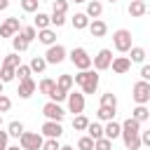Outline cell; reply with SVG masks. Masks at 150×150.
<instances>
[{
    "label": "cell",
    "instance_id": "1",
    "mask_svg": "<svg viewBox=\"0 0 150 150\" xmlns=\"http://www.w3.org/2000/svg\"><path fill=\"white\" fill-rule=\"evenodd\" d=\"M122 124V141H124V148L127 150H138L141 148V122H136L134 117H127Z\"/></svg>",
    "mask_w": 150,
    "mask_h": 150
},
{
    "label": "cell",
    "instance_id": "2",
    "mask_svg": "<svg viewBox=\"0 0 150 150\" xmlns=\"http://www.w3.org/2000/svg\"><path fill=\"white\" fill-rule=\"evenodd\" d=\"M73 82L82 89V94L87 96V94H96V89H98V82H101V75L96 73V70H77L75 75H73Z\"/></svg>",
    "mask_w": 150,
    "mask_h": 150
},
{
    "label": "cell",
    "instance_id": "3",
    "mask_svg": "<svg viewBox=\"0 0 150 150\" xmlns=\"http://www.w3.org/2000/svg\"><path fill=\"white\" fill-rule=\"evenodd\" d=\"M112 47H115L120 54H129V49L134 47L131 30H127V28H117V30L112 33Z\"/></svg>",
    "mask_w": 150,
    "mask_h": 150
},
{
    "label": "cell",
    "instance_id": "4",
    "mask_svg": "<svg viewBox=\"0 0 150 150\" xmlns=\"http://www.w3.org/2000/svg\"><path fill=\"white\" fill-rule=\"evenodd\" d=\"M68 59H70V63H73L77 70H89V68H91V56H89V52H87L84 47H73V49L68 52Z\"/></svg>",
    "mask_w": 150,
    "mask_h": 150
},
{
    "label": "cell",
    "instance_id": "5",
    "mask_svg": "<svg viewBox=\"0 0 150 150\" xmlns=\"http://www.w3.org/2000/svg\"><path fill=\"white\" fill-rule=\"evenodd\" d=\"M42 143H45V136L40 131H23L19 138L21 150H42Z\"/></svg>",
    "mask_w": 150,
    "mask_h": 150
},
{
    "label": "cell",
    "instance_id": "6",
    "mask_svg": "<svg viewBox=\"0 0 150 150\" xmlns=\"http://www.w3.org/2000/svg\"><path fill=\"white\" fill-rule=\"evenodd\" d=\"M131 98H134L136 105H148V103H150V82L138 80V82L131 87Z\"/></svg>",
    "mask_w": 150,
    "mask_h": 150
},
{
    "label": "cell",
    "instance_id": "7",
    "mask_svg": "<svg viewBox=\"0 0 150 150\" xmlns=\"http://www.w3.org/2000/svg\"><path fill=\"white\" fill-rule=\"evenodd\" d=\"M68 59V49L63 47V45H52V47H47V52H45V61H47V66H59V63H63Z\"/></svg>",
    "mask_w": 150,
    "mask_h": 150
},
{
    "label": "cell",
    "instance_id": "8",
    "mask_svg": "<svg viewBox=\"0 0 150 150\" xmlns=\"http://www.w3.org/2000/svg\"><path fill=\"white\" fill-rule=\"evenodd\" d=\"M110 63H112V49H108V47L98 49V54H96V56H91V68H94L96 73L108 70V68H110Z\"/></svg>",
    "mask_w": 150,
    "mask_h": 150
},
{
    "label": "cell",
    "instance_id": "9",
    "mask_svg": "<svg viewBox=\"0 0 150 150\" xmlns=\"http://www.w3.org/2000/svg\"><path fill=\"white\" fill-rule=\"evenodd\" d=\"M66 103H68V112L82 115V112H84V105H87V98H84L82 91H70L68 98H66Z\"/></svg>",
    "mask_w": 150,
    "mask_h": 150
},
{
    "label": "cell",
    "instance_id": "10",
    "mask_svg": "<svg viewBox=\"0 0 150 150\" xmlns=\"http://www.w3.org/2000/svg\"><path fill=\"white\" fill-rule=\"evenodd\" d=\"M21 30V19L19 16H7L2 23H0V38H14L16 33Z\"/></svg>",
    "mask_w": 150,
    "mask_h": 150
},
{
    "label": "cell",
    "instance_id": "11",
    "mask_svg": "<svg viewBox=\"0 0 150 150\" xmlns=\"http://www.w3.org/2000/svg\"><path fill=\"white\" fill-rule=\"evenodd\" d=\"M42 115H45L47 120H52V122H63V117H66V110H63V105H61V103L47 101V103L42 105Z\"/></svg>",
    "mask_w": 150,
    "mask_h": 150
},
{
    "label": "cell",
    "instance_id": "12",
    "mask_svg": "<svg viewBox=\"0 0 150 150\" xmlns=\"http://www.w3.org/2000/svg\"><path fill=\"white\" fill-rule=\"evenodd\" d=\"M40 134H42L45 138H61V136H63V127H61V122L45 120L42 127H40Z\"/></svg>",
    "mask_w": 150,
    "mask_h": 150
},
{
    "label": "cell",
    "instance_id": "13",
    "mask_svg": "<svg viewBox=\"0 0 150 150\" xmlns=\"http://www.w3.org/2000/svg\"><path fill=\"white\" fill-rule=\"evenodd\" d=\"M38 91V82L33 80V77H26V80H19V89H16V94H19V98H30L33 94Z\"/></svg>",
    "mask_w": 150,
    "mask_h": 150
},
{
    "label": "cell",
    "instance_id": "14",
    "mask_svg": "<svg viewBox=\"0 0 150 150\" xmlns=\"http://www.w3.org/2000/svg\"><path fill=\"white\" fill-rule=\"evenodd\" d=\"M110 68H112V73L124 75V73H129V70H131V61H129V56H112Z\"/></svg>",
    "mask_w": 150,
    "mask_h": 150
},
{
    "label": "cell",
    "instance_id": "15",
    "mask_svg": "<svg viewBox=\"0 0 150 150\" xmlns=\"http://www.w3.org/2000/svg\"><path fill=\"white\" fill-rule=\"evenodd\" d=\"M103 136L110 138V141L120 138V136H122V124L115 122V120H112V122H105V124H103Z\"/></svg>",
    "mask_w": 150,
    "mask_h": 150
},
{
    "label": "cell",
    "instance_id": "16",
    "mask_svg": "<svg viewBox=\"0 0 150 150\" xmlns=\"http://www.w3.org/2000/svg\"><path fill=\"white\" fill-rule=\"evenodd\" d=\"M84 14H87L89 19H101V14H103V2H101V0H87Z\"/></svg>",
    "mask_w": 150,
    "mask_h": 150
},
{
    "label": "cell",
    "instance_id": "17",
    "mask_svg": "<svg viewBox=\"0 0 150 150\" xmlns=\"http://www.w3.org/2000/svg\"><path fill=\"white\" fill-rule=\"evenodd\" d=\"M70 23H73V28H75V30H84V28H89L91 19H89L84 12H75V14L70 16Z\"/></svg>",
    "mask_w": 150,
    "mask_h": 150
},
{
    "label": "cell",
    "instance_id": "18",
    "mask_svg": "<svg viewBox=\"0 0 150 150\" xmlns=\"http://www.w3.org/2000/svg\"><path fill=\"white\" fill-rule=\"evenodd\" d=\"M89 33H91V38H103V35L108 33V23H105L103 19H91Z\"/></svg>",
    "mask_w": 150,
    "mask_h": 150
},
{
    "label": "cell",
    "instance_id": "19",
    "mask_svg": "<svg viewBox=\"0 0 150 150\" xmlns=\"http://www.w3.org/2000/svg\"><path fill=\"white\" fill-rule=\"evenodd\" d=\"M38 42H40V45H45V47H52V45H56V30H54V28L38 30Z\"/></svg>",
    "mask_w": 150,
    "mask_h": 150
},
{
    "label": "cell",
    "instance_id": "20",
    "mask_svg": "<svg viewBox=\"0 0 150 150\" xmlns=\"http://www.w3.org/2000/svg\"><path fill=\"white\" fill-rule=\"evenodd\" d=\"M127 12H129V16L138 19V16H143V14L148 12V5H145L143 0H131V2H129V7H127Z\"/></svg>",
    "mask_w": 150,
    "mask_h": 150
},
{
    "label": "cell",
    "instance_id": "21",
    "mask_svg": "<svg viewBox=\"0 0 150 150\" xmlns=\"http://www.w3.org/2000/svg\"><path fill=\"white\" fill-rule=\"evenodd\" d=\"M115 112H117V108L98 105V110H96V120H98V122H112V120H115Z\"/></svg>",
    "mask_w": 150,
    "mask_h": 150
},
{
    "label": "cell",
    "instance_id": "22",
    "mask_svg": "<svg viewBox=\"0 0 150 150\" xmlns=\"http://www.w3.org/2000/svg\"><path fill=\"white\" fill-rule=\"evenodd\" d=\"M12 47H14V52H16V54H21V52H26V49L30 47V42H28V40L21 35V30H19V33L12 38Z\"/></svg>",
    "mask_w": 150,
    "mask_h": 150
},
{
    "label": "cell",
    "instance_id": "23",
    "mask_svg": "<svg viewBox=\"0 0 150 150\" xmlns=\"http://www.w3.org/2000/svg\"><path fill=\"white\" fill-rule=\"evenodd\" d=\"M145 56H148V54H145L143 47H136V45H134V47L129 49V61H131V63H145Z\"/></svg>",
    "mask_w": 150,
    "mask_h": 150
},
{
    "label": "cell",
    "instance_id": "24",
    "mask_svg": "<svg viewBox=\"0 0 150 150\" xmlns=\"http://www.w3.org/2000/svg\"><path fill=\"white\" fill-rule=\"evenodd\" d=\"M54 87H56V80H52V77H42V80L38 82V91L45 94V96H49V94L54 91Z\"/></svg>",
    "mask_w": 150,
    "mask_h": 150
},
{
    "label": "cell",
    "instance_id": "25",
    "mask_svg": "<svg viewBox=\"0 0 150 150\" xmlns=\"http://www.w3.org/2000/svg\"><path fill=\"white\" fill-rule=\"evenodd\" d=\"M23 131H26V127H23V122H19V120H14V122L7 124V134H9V138H21Z\"/></svg>",
    "mask_w": 150,
    "mask_h": 150
},
{
    "label": "cell",
    "instance_id": "26",
    "mask_svg": "<svg viewBox=\"0 0 150 150\" xmlns=\"http://www.w3.org/2000/svg\"><path fill=\"white\" fill-rule=\"evenodd\" d=\"M87 136L94 138V141L103 138V124H101L98 120H96V122H89V127H87Z\"/></svg>",
    "mask_w": 150,
    "mask_h": 150
},
{
    "label": "cell",
    "instance_id": "27",
    "mask_svg": "<svg viewBox=\"0 0 150 150\" xmlns=\"http://www.w3.org/2000/svg\"><path fill=\"white\" fill-rule=\"evenodd\" d=\"M33 26H35L38 30L52 28V23H49V14H45V12H38V14H35V19H33Z\"/></svg>",
    "mask_w": 150,
    "mask_h": 150
},
{
    "label": "cell",
    "instance_id": "28",
    "mask_svg": "<svg viewBox=\"0 0 150 150\" xmlns=\"http://www.w3.org/2000/svg\"><path fill=\"white\" fill-rule=\"evenodd\" d=\"M73 75H68V73H61L59 77H56V87H61L63 91H73Z\"/></svg>",
    "mask_w": 150,
    "mask_h": 150
},
{
    "label": "cell",
    "instance_id": "29",
    "mask_svg": "<svg viewBox=\"0 0 150 150\" xmlns=\"http://www.w3.org/2000/svg\"><path fill=\"white\" fill-rule=\"evenodd\" d=\"M131 117L136 120V122H145V120H150V110H148V105H136L134 110H131Z\"/></svg>",
    "mask_w": 150,
    "mask_h": 150
},
{
    "label": "cell",
    "instance_id": "30",
    "mask_svg": "<svg viewBox=\"0 0 150 150\" xmlns=\"http://www.w3.org/2000/svg\"><path fill=\"white\" fill-rule=\"evenodd\" d=\"M28 66H30V73H38V75H40V73H45L47 61H45V56H33Z\"/></svg>",
    "mask_w": 150,
    "mask_h": 150
},
{
    "label": "cell",
    "instance_id": "31",
    "mask_svg": "<svg viewBox=\"0 0 150 150\" xmlns=\"http://www.w3.org/2000/svg\"><path fill=\"white\" fill-rule=\"evenodd\" d=\"M89 122H91V120H89L84 112H82V115H75V117H73V129H75V131H87Z\"/></svg>",
    "mask_w": 150,
    "mask_h": 150
},
{
    "label": "cell",
    "instance_id": "32",
    "mask_svg": "<svg viewBox=\"0 0 150 150\" xmlns=\"http://www.w3.org/2000/svg\"><path fill=\"white\" fill-rule=\"evenodd\" d=\"M14 77H16V68H9V66H2V68H0V82H2V84L12 82Z\"/></svg>",
    "mask_w": 150,
    "mask_h": 150
},
{
    "label": "cell",
    "instance_id": "33",
    "mask_svg": "<svg viewBox=\"0 0 150 150\" xmlns=\"http://www.w3.org/2000/svg\"><path fill=\"white\" fill-rule=\"evenodd\" d=\"M68 94H70V91H63L61 87H54V91H52L47 98H49V101H54V103H63V101L68 98Z\"/></svg>",
    "mask_w": 150,
    "mask_h": 150
},
{
    "label": "cell",
    "instance_id": "34",
    "mask_svg": "<svg viewBox=\"0 0 150 150\" xmlns=\"http://www.w3.org/2000/svg\"><path fill=\"white\" fill-rule=\"evenodd\" d=\"M19 2H21V9L26 14H38V7H40L38 0H19Z\"/></svg>",
    "mask_w": 150,
    "mask_h": 150
},
{
    "label": "cell",
    "instance_id": "35",
    "mask_svg": "<svg viewBox=\"0 0 150 150\" xmlns=\"http://www.w3.org/2000/svg\"><path fill=\"white\" fill-rule=\"evenodd\" d=\"M2 66H9V68H19V66H21V56H19L16 52H12V54H7V56H5Z\"/></svg>",
    "mask_w": 150,
    "mask_h": 150
},
{
    "label": "cell",
    "instance_id": "36",
    "mask_svg": "<svg viewBox=\"0 0 150 150\" xmlns=\"http://www.w3.org/2000/svg\"><path fill=\"white\" fill-rule=\"evenodd\" d=\"M101 105H108V108H117V96L112 91H105L101 94Z\"/></svg>",
    "mask_w": 150,
    "mask_h": 150
},
{
    "label": "cell",
    "instance_id": "37",
    "mask_svg": "<svg viewBox=\"0 0 150 150\" xmlns=\"http://www.w3.org/2000/svg\"><path fill=\"white\" fill-rule=\"evenodd\" d=\"M21 35H23L28 42H33V40H38V28H35V26H21Z\"/></svg>",
    "mask_w": 150,
    "mask_h": 150
},
{
    "label": "cell",
    "instance_id": "38",
    "mask_svg": "<svg viewBox=\"0 0 150 150\" xmlns=\"http://www.w3.org/2000/svg\"><path fill=\"white\" fill-rule=\"evenodd\" d=\"M77 150H94V138H89L87 134L77 138Z\"/></svg>",
    "mask_w": 150,
    "mask_h": 150
},
{
    "label": "cell",
    "instance_id": "39",
    "mask_svg": "<svg viewBox=\"0 0 150 150\" xmlns=\"http://www.w3.org/2000/svg\"><path fill=\"white\" fill-rule=\"evenodd\" d=\"M49 23H52L54 28H61V26L66 23V14H59V12H52V14H49Z\"/></svg>",
    "mask_w": 150,
    "mask_h": 150
},
{
    "label": "cell",
    "instance_id": "40",
    "mask_svg": "<svg viewBox=\"0 0 150 150\" xmlns=\"http://www.w3.org/2000/svg\"><path fill=\"white\" fill-rule=\"evenodd\" d=\"M68 5H70L68 0H54V2H52V12H59V14H66V12H68Z\"/></svg>",
    "mask_w": 150,
    "mask_h": 150
},
{
    "label": "cell",
    "instance_id": "41",
    "mask_svg": "<svg viewBox=\"0 0 150 150\" xmlns=\"http://www.w3.org/2000/svg\"><path fill=\"white\" fill-rule=\"evenodd\" d=\"M94 150H112V141L110 138H98V141H94Z\"/></svg>",
    "mask_w": 150,
    "mask_h": 150
},
{
    "label": "cell",
    "instance_id": "42",
    "mask_svg": "<svg viewBox=\"0 0 150 150\" xmlns=\"http://www.w3.org/2000/svg\"><path fill=\"white\" fill-rule=\"evenodd\" d=\"M30 75H33V73H30V66H28V63H21V66L16 68V77H19V80H26V77H30Z\"/></svg>",
    "mask_w": 150,
    "mask_h": 150
},
{
    "label": "cell",
    "instance_id": "43",
    "mask_svg": "<svg viewBox=\"0 0 150 150\" xmlns=\"http://www.w3.org/2000/svg\"><path fill=\"white\" fill-rule=\"evenodd\" d=\"M42 150H61V143H59V138H45V143H42Z\"/></svg>",
    "mask_w": 150,
    "mask_h": 150
},
{
    "label": "cell",
    "instance_id": "44",
    "mask_svg": "<svg viewBox=\"0 0 150 150\" xmlns=\"http://www.w3.org/2000/svg\"><path fill=\"white\" fill-rule=\"evenodd\" d=\"M9 108H12V98H9V96H5V94H0V115H2V112H7Z\"/></svg>",
    "mask_w": 150,
    "mask_h": 150
},
{
    "label": "cell",
    "instance_id": "45",
    "mask_svg": "<svg viewBox=\"0 0 150 150\" xmlns=\"http://www.w3.org/2000/svg\"><path fill=\"white\" fill-rule=\"evenodd\" d=\"M7 145H9V134L0 129V150H7Z\"/></svg>",
    "mask_w": 150,
    "mask_h": 150
},
{
    "label": "cell",
    "instance_id": "46",
    "mask_svg": "<svg viewBox=\"0 0 150 150\" xmlns=\"http://www.w3.org/2000/svg\"><path fill=\"white\" fill-rule=\"evenodd\" d=\"M141 80L150 82V63H143V66H141Z\"/></svg>",
    "mask_w": 150,
    "mask_h": 150
},
{
    "label": "cell",
    "instance_id": "47",
    "mask_svg": "<svg viewBox=\"0 0 150 150\" xmlns=\"http://www.w3.org/2000/svg\"><path fill=\"white\" fill-rule=\"evenodd\" d=\"M141 145H148L150 148V129L148 131H141Z\"/></svg>",
    "mask_w": 150,
    "mask_h": 150
},
{
    "label": "cell",
    "instance_id": "48",
    "mask_svg": "<svg viewBox=\"0 0 150 150\" xmlns=\"http://www.w3.org/2000/svg\"><path fill=\"white\" fill-rule=\"evenodd\" d=\"M9 7V0H0V12H5Z\"/></svg>",
    "mask_w": 150,
    "mask_h": 150
},
{
    "label": "cell",
    "instance_id": "49",
    "mask_svg": "<svg viewBox=\"0 0 150 150\" xmlns=\"http://www.w3.org/2000/svg\"><path fill=\"white\" fill-rule=\"evenodd\" d=\"M7 150H21V145H7Z\"/></svg>",
    "mask_w": 150,
    "mask_h": 150
},
{
    "label": "cell",
    "instance_id": "50",
    "mask_svg": "<svg viewBox=\"0 0 150 150\" xmlns=\"http://www.w3.org/2000/svg\"><path fill=\"white\" fill-rule=\"evenodd\" d=\"M61 150H75L73 145H61Z\"/></svg>",
    "mask_w": 150,
    "mask_h": 150
},
{
    "label": "cell",
    "instance_id": "51",
    "mask_svg": "<svg viewBox=\"0 0 150 150\" xmlns=\"http://www.w3.org/2000/svg\"><path fill=\"white\" fill-rule=\"evenodd\" d=\"M68 2H75V5H82V2H87V0H68Z\"/></svg>",
    "mask_w": 150,
    "mask_h": 150
},
{
    "label": "cell",
    "instance_id": "52",
    "mask_svg": "<svg viewBox=\"0 0 150 150\" xmlns=\"http://www.w3.org/2000/svg\"><path fill=\"white\" fill-rule=\"evenodd\" d=\"M38 2H54V0H38Z\"/></svg>",
    "mask_w": 150,
    "mask_h": 150
},
{
    "label": "cell",
    "instance_id": "53",
    "mask_svg": "<svg viewBox=\"0 0 150 150\" xmlns=\"http://www.w3.org/2000/svg\"><path fill=\"white\" fill-rule=\"evenodd\" d=\"M2 87H5V84H2V82H0V94H2Z\"/></svg>",
    "mask_w": 150,
    "mask_h": 150
},
{
    "label": "cell",
    "instance_id": "54",
    "mask_svg": "<svg viewBox=\"0 0 150 150\" xmlns=\"http://www.w3.org/2000/svg\"><path fill=\"white\" fill-rule=\"evenodd\" d=\"M0 129H2V115H0Z\"/></svg>",
    "mask_w": 150,
    "mask_h": 150
},
{
    "label": "cell",
    "instance_id": "55",
    "mask_svg": "<svg viewBox=\"0 0 150 150\" xmlns=\"http://www.w3.org/2000/svg\"><path fill=\"white\" fill-rule=\"evenodd\" d=\"M108 2H110V5H115V2H117V0H108Z\"/></svg>",
    "mask_w": 150,
    "mask_h": 150
},
{
    "label": "cell",
    "instance_id": "56",
    "mask_svg": "<svg viewBox=\"0 0 150 150\" xmlns=\"http://www.w3.org/2000/svg\"><path fill=\"white\" fill-rule=\"evenodd\" d=\"M148 110H150V105H148Z\"/></svg>",
    "mask_w": 150,
    "mask_h": 150
}]
</instances>
